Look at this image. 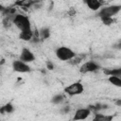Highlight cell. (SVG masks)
<instances>
[{"label":"cell","instance_id":"1","mask_svg":"<svg viewBox=\"0 0 121 121\" xmlns=\"http://www.w3.org/2000/svg\"><path fill=\"white\" fill-rule=\"evenodd\" d=\"M13 25L21 31L31 28L30 21L28 17H26L24 14H15L14 19H13Z\"/></svg>","mask_w":121,"mask_h":121},{"label":"cell","instance_id":"2","mask_svg":"<svg viewBox=\"0 0 121 121\" xmlns=\"http://www.w3.org/2000/svg\"><path fill=\"white\" fill-rule=\"evenodd\" d=\"M55 53H56L57 58L60 60H70L76 56V53L71 48L66 47V46H60L57 48Z\"/></svg>","mask_w":121,"mask_h":121},{"label":"cell","instance_id":"3","mask_svg":"<svg viewBox=\"0 0 121 121\" xmlns=\"http://www.w3.org/2000/svg\"><path fill=\"white\" fill-rule=\"evenodd\" d=\"M121 10V5H112L101 9L98 12L99 17H112Z\"/></svg>","mask_w":121,"mask_h":121},{"label":"cell","instance_id":"4","mask_svg":"<svg viewBox=\"0 0 121 121\" xmlns=\"http://www.w3.org/2000/svg\"><path fill=\"white\" fill-rule=\"evenodd\" d=\"M84 91V87L80 82H75L72 83L70 85H68L67 87L64 88V93L67 94L68 95H78L81 93H83Z\"/></svg>","mask_w":121,"mask_h":121},{"label":"cell","instance_id":"5","mask_svg":"<svg viewBox=\"0 0 121 121\" xmlns=\"http://www.w3.org/2000/svg\"><path fill=\"white\" fill-rule=\"evenodd\" d=\"M98 69H99V65H98L96 62L90 60V61L84 62V63L80 66L79 72H80L81 74H87V73H90V72H95V71H96V70H98Z\"/></svg>","mask_w":121,"mask_h":121},{"label":"cell","instance_id":"6","mask_svg":"<svg viewBox=\"0 0 121 121\" xmlns=\"http://www.w3.org/2000/svg\"><path fill=\"white\" fill-rule=\"evenodd\" d=\"M12 68L15 72H19V73H27L30 71V67L29 65L26 64V62L21 60H13L12 62Z\"/></svg>","mask_w":121,"mask_h":121},{"label":"cell","instance_id":"7","mask_svg":"<svg viewBox=\"0 0 121 121\" xmlns=\"http://www.w3.org/2000/svg\"><path fill=\"white\" fill-rule=\"evenodd\" d=\"M91 112H92V111L90 110V108H87V109H85V108L78 109V110L76 111L73 119H74V120H82V119H86V118L90 115Z\"/></svg>","mask_w":121,"mask_h":121},{"label":"cell","instance_id":"8","mask_svg":"<svg viewBox=\"0 0 121 121\" xmlns=\"http://www.w3.org/2000/svg\"><path fill=\"white\" fill-rule=\"evenodd\" d=\"M20 60L25 61V62H31L35 60V56L29 49L25 47L22 49V52L20 55Z\"/></svg>","mask_w":121,"mask_h":121},{"label":"cell","instance_id":"9","mask_svg":"<svg viewBox=\"0 0 121 121\" xmlns=\"http://www.w3.org/2000/svg\"><path fill=\"white\" fill-rule=\"evenodd\" d=\"M83 2L91 10H95V11L98 10L103 4L102 0H83Z\"/></svg>","mask_w":121,"mask_h":121},{"label":"cell","instance_id":"10","mask_svg":"<svg viewBox=\"0 0 121 121\" xmlns=\"http://www.w3.org/2000/svg\"><path fill=\"white\" fill-rule=\"evenodd\" d=\"M19 38L23 41H31L33 38V30H31V28L26 29V30H22L19 34Z\"/></svg>","mask_w":121,"mask_h":121},{"label":"cell","instance_id":"11","mask_svg":"<svg viewBox=\"0 0 121 121\" xmlns=\"http://www.w3.org/2000/svg\"><path fill=\"white\" fill-rule=\"evenodd\" d=\"M37 2H39V0H19V1H15L14 5L26 9V8H29V7L33 6Z\"/></svg>","mask_w":121,"mask_h":121},{"label":"cell","instance_id":"12","mask_svg":"<svg viewBox=\"0 0 121 121\" xmlns=\"http://www.w3.org/2000/svg\"><path fill=\"white\" fill-rule=\"evenodd\" d=\"M113 118L112 115H104L102 113H95V121H111Z\"/></svg>","mask_w":121,"mask_h":121},{"label":"cell","instance_id":"13","mask_svg":"<svg viewBox=\"0 0 121 121\" xmlns=\"http://www.w3.org/2000/svg\"><path fill=\"white\" fill-rule=\"evenodd\" d=\"M104 74L107 76H115L118 77L119 78H121V68H117V69H112V70H104Z\"/></svg>","mask_w":121,"mask_h":121},{"label":"cell","instance_id":"14","mask_svg":"<svg viewBox=\"0 0 121 121\" xmlns=\"http://www.w3.org/2000/svg\"><path fill=\"white\" fill-rule=\"evenodd\" d=\"M109 82L112 83V85L116 86V87H121V78H119L118 77L115 76H110L108 78Z\"/></svg>","mask_w":121,"mask_h":121},{"label":"cell","instance_id":"15","mask_svg":"<svg viewBox=\"0 0 121 121\" xmlns=\"http://www.w3.org/2000/svg\"><path fill=\"white\" fill-rule=\"evenodd\" d=\"M13 110H14V108H13L12 104H11V103H7L5 106H3V107L1 108V113H4V112L10 113V112H13Z\"/></svg>","mask_w":121,"mask_h":121},{"label":"cell","instance_id":"16","mask_svg":"<svg viewBox=\"0 0 121 121\" xmlns=\"http://www.w3.org/2000/svg\"><path fill=\"white\" fill-rule=\"evenodd\" d=\"M50 36V30L48 28H43L40 31V38H42L43 40L47 39Z\"/></svg>","mask_w":121,"mask_h":121},{"label":"cell","instance_id":"17","mask_svg":"<svg viewBox=\"0 0 121 121\" xmlns=\"http://www.w3.org/2000/svg\"><path fill=\"white\" fill-rule=\"evenodd\" d=\"M83 59H84V55H77V54H76V56H75L72 60H70V62L75 65V64L79 63Z\"/></svg>","mask_w":121,"mask_h":121},{"label":"cell","instance_id":"18","mask_svg":"<svg viewBox=\"0 0 121 121\" xmlns=\"http://www.w3.org/2000/svg\"><path fill=\"white\" fill-rule=\"evenodd\" d=\"M100 19L105 26H111L112 24L114 23V20L112 19V17H100Z\"/></svg>","mask_w":121,"mask_h":121},{"label":"cell","instance_id":"19","mask_svg":"<svg viewBox=\"0 0 121 121\" xmlns=\"http://www.w3.org/2000/svg\"><path fill=\"white\" fill-rule=\"evenodd\" d=\"M63 99H64V96H63L62 95H55V96L53 97L52 101H53V103L59 104V103H60V102H62Z\"/></svg>","mask_w":121,"mask_h":121},{"label":"cell","instance_id":"20","mask_svg":"<svg viewBox=\"0 0 121 121\" xmlns=\"http://www.w3.org/2000/svg\"><path fill=\"white\" fill-rule=\"evenodd\" d=\"M46 67H47V69H49V70H53V69H54V64H53V62H51V61H46Z\"/></svg>","mask_w":121,"mask_h":121},{"label":"cell","instance_id":"21","mask_svg":"<svg viewBox=\"0 0 121 121\" xmlns=\"http://www.w3.org/2000/svg\"><path fill=\"white\" fill-rule=\"evenodd\" d=\"M68 15H69V16H75V15H76V9H70L68 10Z\"/></svg>","mask_w":121,"mask_h":121},{"label":"cell","instance_id":"22","mask_svg":"<svg viewBox=\"0 0 121 121\" xmlns=\"http://www.w3.org/2000/svg\"><path fill=\"white\" fill-rule=\"evenodd\" d=\"M115 104H116L117 106H121V98H120V99L115 100Z\"/></svg>","mask_w":121,"mask_h":121}]
</instances>
